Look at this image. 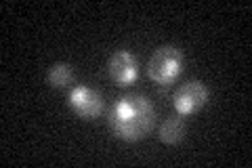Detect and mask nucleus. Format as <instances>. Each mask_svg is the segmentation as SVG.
I'll return each mask as SVG.
<instances>
[{"label":"nucleus","mask_w":252,"mask_h":168,"mask_svg":"<svg viewBox=\"0 0 252 168\" xmlns=\"http://www.w3.org/2000/svg\"><path fill=\"white\" fill-rule=\"evenodd\" d=\"M46 80L53 89H65L74 82V67L69 63H55V66H51Z\"/></svg>","instance_id":"obj_7"},{"label":"nucleus","mask_w":252,"mask_h":168,"mask_svg":"<svg viewBox=\"0 0 252 168\" xmlns=\"http://www.w3.org/2000/svg\"><path fill=\"white\" fill-rule=\"evenodd\" d=\"M69 107L82 120H97L105 109V101L99 91L89 89V86H74L69 91Z\"/></svg>","instance_id":"obj_4"},{"label":"nucleus","mask_w":252,"mask_h":168,"mask_svg":"<svg viewBox=\"0 0 252 168\" xmlns=\"http://www.w3.org/2000/svg\"><path fill=\"white\" fill-rule=\"evenodd\" d=\"M156 126V107L145 95L128 93L109 111V129L118 139L135 143L145 139Z\"/></svg>","instance_id":"obj_1"},{"label":"nucleus","mask_w":252,"mask_h":168,"mask_svg":"<svg viewBox=\"0 0 252 168\" xmlns=\"http://www.w3.org/2000/svg\"><path fill=\"white\" fill-rule=\"evenodd\" d=\"M210 97L208 86L202 80H189L172 97V105H175L179 116H191L206 105V101Z\"/></svg>","instance_id":"obj_3"},{"label":"nucleus","mask_w":252,"mask_h":168,"mask_svg":"<svg viewBox=\"0 0 252 168\" xmlns=\"http://www.w3.org/2000/svg\"><path fill=\"white\" fill-rule=\"evenodd\" d=\"M183 71V51L172 44L160 46L149 57L147 76L158 86H170Z\"/></svg>","instance_id":"obj_2"},{"label":"nucleus","mask_w":252,"mask_h":168,"mask_svg":"<svg viewBox=\"0 0 252 168\" xmlns=\"http://www.w3.org/2000/svg\"><path fill=\"white\" fill-rule=\"evenodd\" d=\"M185 137V124L181 118H166L160 126V141L168 145H177Z\"/></svg>","instance_id":"obj_6"},{"label":"nucleus","mask_w":252,"mask_h":168,"mask_svg":"<svg viewBox=\"0 0 252 168\" xmlns=\"http://www.w3.org/2000/svg\"><path fill=\"white\" fill-rule=\"evenodd\" d=\"M107 74L118 86H130L139 78V61L130 51H116L107 61Z\"/></svg>","instance_id":"obj_5"}]
</instances>
